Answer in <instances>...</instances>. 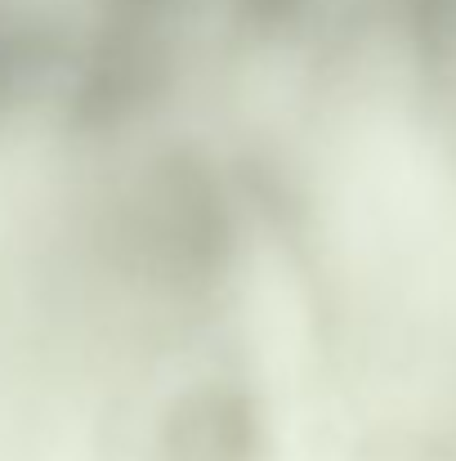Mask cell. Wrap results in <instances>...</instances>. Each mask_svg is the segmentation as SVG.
Listing matches in <instances>:
<instances>
[{
  "label": "cell",
  "mask_w": 456,
  "mask_h": 461,
  "mask_svg": "<svg viewBox=\"0 0 456 461\" xmlns=\"http://www.w3.org/2000/svg\"><path fill=\"white\" fill-rule=\"evenodd\" d=\"M264 220L197 131L0 104V461H313Z\"/></svg>",
  "instance_id": "cell-1"
},
{
  "label": "cell",
  "mask_w": 456,
  "mask_h": 461,
  "mask_svg": "<svg viewBox=\"0 0 456 461\" xmlns=\"http://www.w3.org/2000/svg\"><path fill=\"white\" fill-rule=\"evenodd\" d=\"M242 77L322 430L349 461H456V0H331Z\"/></svg>",
  "instance_id": "cell-2"
},
{
  "label": "cell",
  "mask_w": 456,
  "mask_h": 461,
  "mask_svg": "<svg viewBox=\"0 0 456 461\" xmlns=\"http://www.w3.org/2000/svg\"><path fill=\"white\" fill-rule=\"evenodd\" d=\"M197 0H0V99L99 77L156 50Z\"/></svg>",
  "instance_id": "cell-3"
}]
</instances>
